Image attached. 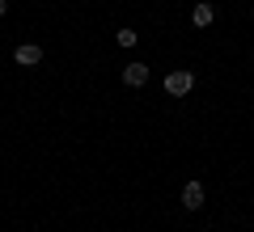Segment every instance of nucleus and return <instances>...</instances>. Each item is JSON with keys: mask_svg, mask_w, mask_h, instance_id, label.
Returning <instances> with one entry per match:
<instances>
[{"mask_svg": "<svg viewBox=\"0 0 254 232\" xmlns=\"http://www.w3.org/2000/svg\"><path fill=\"white\" fill-rule=\"evenodd\" d=\"M216 21V4L212 0H195V9H190V26L195 30H208Z\"/></svg>", "mask_w": 254, "mask_h": 232, "instance_id": "4", "label": "nucleus"}, {"mask_svg": "<svg viewBox=\"0 0 254 232\" xmlns=\"http://www.w3.org/2000/svg\"><path fill=\"white\" fill-rule=\"evenodd\" d=\"M9 17V0H0V21Z\"/></svg>", "mask_w": 254, "mask_h": 232, "instance_id": "7", "label": "nucleus"}, {"mask_svg": "<svg viewBox=\"0 0 254 232\" xmlns=\"http://www.w3.org/2000/svg\"><path fill=\"white\" fill-rule=\"evenodd\" d=\"M161 89L170 93V97H187V93L195 89V72H190V68H174V72H165Z\"/></svg>", "mask_w": 254, "mask_h": 232, "instance_id": "1", "label": "nucleus"}, {"mask_svg": "<svg viewBox=\"0 0 254 232\" xmlns=\"http://www.w3.org/2000/svg\"><path fill=\"white\" fill-rule=\"evenodd\" d=\"M203 198H208L203 182H187V186H182V207H187V211H199V207H203Z\"/></svg>", "mask_w": 254, "mask_h": 232, "instance_id": "5", "label": "nucleus"}, {"mask_svg": "<svg viewBox=\"0 0 254 232\" xmlns=\"http://www.w3.org/2000/svg\"><path fill=\"white\" fill-rule=\"evenodd\" d=\"M225 232H233V228H225Z\"/></svg>", "mask_w": 254, "mask_h": 232, "instance_id": "8", "label": "nucleus"}, {"mask_svg": "<svg viewBox=\"0 0 254 232\" xmlns=\"http://www.w3.org/2000/svg\"><path fill=\"white\" fill-rule=\"evenodd\" d=\"M13 63H17V68H38V63H43V46L38 43H21L17 51H13Z\"/></svg>", "mask_w": 254, "mask_h": 232, "instance_id": "3", "label": "nucleus"}, {"mask_svg": "<svg viewBox=\"0 0 254 232\" xmlns=\"http://www.w3.org/2000/svg\"><path fill=\"white\" fill-rule=\"evenodd\" d=\"M148 76H153V68H148V63H140V59L123 68V85H127V89H144Z\"/></svg>", "mask_w": 254, "mask_h": 232, "instance_id": "2", "label": "nucleus"}, {"mask_svg": "<svg viewBox=\"0 0 254 232\" xmlns=\"http://www.w3.org/2000/svg\"><path fill=\"white\" fill-rule=\"evenodd\" d=\"M115 43L123 46V51H131V46L140 43V34H136V30H131V26H123V30H119V34H115Z\"/></svg>", "mask_w": 254, "mask_h": 232, "instance_id": "6", "label": "nucleus"}]
</instances>
